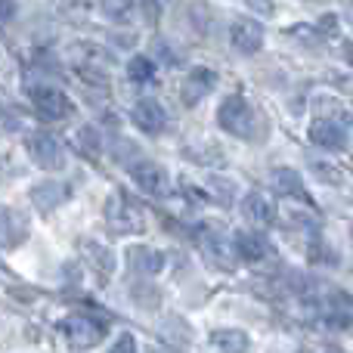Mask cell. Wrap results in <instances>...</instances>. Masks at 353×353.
Returning <instances> with one entry per match:
<instances>
[{"instance_id":"20","label":"cell","mask_w":353,"mask_h":353,"mask_svg":"<svg viewBox=\"0 0 353 353\" xmlns=\"http://www.w3.org/2000/svg\"><path fill=\"white\" fill-rule=\"evenodd\" d=\"M74 143H78V149L84 155H90V159H97L99 152H103V143H99V134L93 128H81L78 134H74Z\"/></svg>"},{"instance_id":"23","label":"cell","mask_w":353,"mask_h":353,"mask_svg":"<svg viewBox=\"0 0 353 353\" xmlns=\"http://www.w3.org/2000/svg\"><path fill=\"white\" fill-rule=\"evenodd\" d=\"M87 254H93L90 263H93V267H97L103 276H109L112 270H115V261H112V254H109L105 248H99V245H87Z\"/></svg>"},{"instance_id":"14","label":"cell","mask_w":353,"mask_h":353,"mask_svg":"<svg viewBox=\"0 0 353 353\" xmlns=\"http://www.w3.org/2000/svg\"><path fill=\"white\" fill-rule=\"evenodd\" d=\"M214 81H217V74H214V72H208V68H192V72H189L186 87H183V103L195 105L201 97H205V93L214 90Z\"/></svg>"},{"instance_id":"25","label":"cell","mask_w":353,"mask_h":353,"mask_svg":"<svg viewBox=\"0 0 353 353\" xmlns=\"http://www.w3.org/2000/svg\"><path fill=\"white\" fill-rule=\"evenodd\" d=\"M251 6H254V10H261L263 16H270V12H273V3H270V0H248Z\"/></svg>"},{"instance_id":"5","label":"cell","mask_w":353,"mask_h":353,"mask_svg":"<svg viewBox=\"0 0 353 353\" xmlns=\"http://www.w3.org/2000/svg\"><path fill=\"white\" fill-rule=\"evenodd\" d=\"M105 220H109L112 230H118V232H140L143 230L140 205H134L128 192L112 195L109 205H105Z\"/></svg>"},{"instance_id":"2","label":"cell","mask_w":353,"mask_h":353,"mask_svg":"<svg viewBox=\"0 0 353 353\" xmlns=\"http://www.w3.org/2000/svg\"><path fill=\"white\" fill-rule=\"evenodd\" d=\"M199 245H201V251H205V257H208V263H214V267H220V270H236V263H239V257H236V242H232L226 232H220V230H201L199 232Z\"/></svg>"},{"instance_id":"22","label":"cell","mask_w":353,"mask_h":353,"mask_svg":"<svg viewBox=\"0 0 353 353\" xmlns=\"http://www.w3.org/2000/svg\"><path fill=\"white\" fill-rule=\"evenodd\" d=\"M99 10H103L109 19L121 22V19L130 16V10H134V0H99Z\"/></svg>"},{"instance_id":"24","label":"cell","mask_w":353,"mask_h":353,"mask_svg":"<svg viewBox=\"0 0 353 353\" xmlns=\"http://www.w3.org/2000/svg\"><path fill=\"white\" fill-rule=\"evenodd\" d=\"M16 19V0H0V25Z\"/></svg>"},{"instance_id":"16","label":"cell","mask_w":353,"mask_h":353,"mask_svg":"<svg viewBox=\"0 0 353 353\" xmlns=\"http://www.w3.org/2000/svg\"><path fill=\"white\" fill-rule=\"evenodd\" d=\"M68 189L62 186V183H41V186L31 189V199H34V205L41 208V211H53V208H59V201H65Z\"/></svg>"},{"instance_id":"6","label":"cell","mask_w":353,"mask_h":353,"mask_svg":"<svg viewBox=\"0 0 353 353\" xmlns=\"http://www.w3.org/2000/svg\"><path fill=\"white\" fill-rule=\"evenodd\" d=\"M28 149H31L34 165L43 168V171H62V168H65V149H62V143L56 140L53 134H43V130L31 134Z\"/></svg>"},{"instance_id":"21","label":"cell","mask_w":353,"mask_h":353,"mask_svg":"<svg viewBox=\"0 0 353 353\" xmlns=\"http://www.w3.org/2000/svg\"><path fill=\"white\" fill-rule=\"evenodd\" d=\"M313 174L323 183H329V186H344V183H347V171H341V168H335V165H323V161L313 165Z\"/></svg>"},{"instance_id":"3","label":"cell","mask_w":353,"mask_h":353,"mask_svg":"<svg viewBox=\"0 0 353 353\" xmlns=\"http://www.w3.org/2000/svg\"><path fill=\"white\" fill-rule=\"evenodd\" d=\"M31 103H34L37 115L47 118V121H65V118H72V112H74L72 99H68L59 87H50V84L31 87Z\"/></svg>"},{"instance_id":"26","label":"cell","mask_w":353,"mask_h":353,"mask_svg":"<svg viewBox=\"0 0 353 353\" xmlns=\"http://www.w3.org/2000/svg\"><path fill=\"white\" fill-rule=\"evenodd\" d=\"M112 350H137V344H134V338H128V335H124L121 341H118Z\"/></svg>"},{"instance_id":"7","label":"cell","mask_w":353,"mask_h":353,"mask_svg":"<svg viewBox=\"0 0 353 353\" xmlns=\"http://www.w3.org/2000/svg\"><path fill=\"white\" fill-rule=\"evenodd\" d=\"M310 140L323 149H347V124L335 118H316L310 124Z\"/></svg>"},{"instance_id":"13","label":"cell","mask_w":353,"mask_h":353,"mask_svg":"<svg viewBox=\"0 0 353 353\" xmlns=\"http://www.w3.org/2000/svg\"><path fill=\"white\" fill-rule=\"evenodd\" d=\"M242 211H245V217H248L251 223H257V226H270L276 220L273 201H270L263 192H248V195H245Z\"/></svg>"},{"instance_id":"8","label":"cell","mask_w":353,"mask_h":353,"mask_svg":"<svg viewBox=\"0 0 353 353\" xmlns=\"http://www.w3.org/2000/svg\"><path fill=\"white\" fill-rule=\"evenodd\" d=\"M130 118H134V124L143 134H161L168 124V112L155 99H137V105L130 109Z\"/></svg>"},{"instance_id":"1","label":"cell","mask_w":353,"mask_h":353,"mask_svg":"<svg viewBox=\"0 0 353 353\" xmlns=\"http://www.w3.org/2000/svg\"><path fill=\"white\" fill-rule=\"evenodd\" d=\"M217 121H220V128H223L226 134L239 137V140L257 143V140L267 137L263 134V130H267V121L251 109L245 97H226L223 103H220V109H217Z\"/></svg>"},{"instance_id":"18","label":"cell","mask_w":353,"mask_h":353,"mask_svg":"<svg viewBox=\"0 0 353 353\" xmlns=\"http://www.w3.org/2000/svg\"><path fill=\"white\" fill-rule=\"evenodd\" d=\"M208 344L217 350H248V338L245 332H236V329H220V332H211Z\"/></svg>"},{"instance_id":"4","label":"cell","mask_w":353,"mask_h":353,"mask_svg":"<svg viewBox=\"0 0 353 353\" xmlns=\"http://www.w3.org/2000/svg\"><path fill=\"white\" fill-rule=\"evenodd\" d=\"M59 332L65 335V341L78 350H87V347H97L105 335V325L97 323L90 316H68L59 323Z\"/></svg>"},{"instance_id":"9","label":"cell","mask_w":353,"mask_h":353,"mask_svg":"<svg viewBox=\"0 0 353 353\" xmlns=\"http://www.w3.org/2000/svg\"><path fill=\"white\" fill-rule=\"evenodd\" d=\"M230 41L236 50H242V53H257V50L263 47V28L261 22H254V19H236L230 28Z\"/></svg>"},{"instance_id":"15","label":"cell","mask_w":353,"mask_h":353,"mask_svg":"<svg viewBox=\"0 0 353 353\" xmlns=\"http://www.w3.org/2000/svg\"><path fill=\"white\" fill-rule=\"evenodd\" d=\"M270 183H273V189H276L279 195H294V199L310 201V195H307V189H304V180H301V174L288 171V168H276V171L270 174Z\"/></svg>"},{"instance_id":"27","label":"cell","mask_w":353,"mask_h":353,"mask_svg":"<svg viewBox=\"0 0 353 353\" xmlns=\"http://www.w3.org/2000/svg\"><path fill=\"white\" fill-rule=\"evenodd\" d=\"M161 3H165V0H161Z\"/></svg>"},{"instance_id":"17","label":"cell","mask_w":353,"mask_h":353,"mask_svg":"<svg viewBox=\"0 0 353 353\" xmlns=\"http://www.w3.org/2000/svg\"><path fill=\"white\" fill-rule=\"evenodd\" d=\"M130 263L140 273H161L165 270V254L152 248H130Z\"/></svg>"},{"instance_id":"19","label":"cell","mask_w":353,"mask_h":353,"mask_svg":"<svg viewBox=\"0 0 353 353\" xmlns=\"http://www.w3.org/2000/svg\"><path fill=\"white\" fill-rule=\"evenodd\" d=\"M128 74H130V81H137V84H149V81L155 78L152 59H149V56H134L128 65Z\"/></svg>"},{"instance_id":"12","label":"cell","mask_w":353,"mask_h":353,"mask_svg":"<svg viewBox=\"0 0 353 353\" xmlns=\"http://www.w3.org/2000/svg\"><path fill=\"white\" fill-rule=\"evenodd\" d=\"M236 251H239V257H245V261H251V263L273 257V245H270V239L263 236V232H239Z\"/></svg>"},{"instance_id":"11","label":"cell","mask_w":353,"mask_h":353,"mask_svg":"<svg viewBox=\"0 0 353 353\" xmlns=\"http://www.w3.org/2000/svg\"><path fill=\"white\" fill-rule=\"evenodd\" d=\"M25 232H28V220L19 211H12V208L0 205V248L19 245L25 239Z\"/></svg>"},{"instance_id":"10","label":"cell","mask_w":353,"mask_h":353,"mask_svg":"<svg viewBox=\"0 0 353 353\" xmlns=\"http://www.w3.org/2000/svg\"><path fill=\"white\" fill-rule=\"evenodd\" d=\"M130 176H134L137 186L149 195H165L168 192V171L161 165H155V161H140V165H134Z\"/></svg>"}]
</instances>
